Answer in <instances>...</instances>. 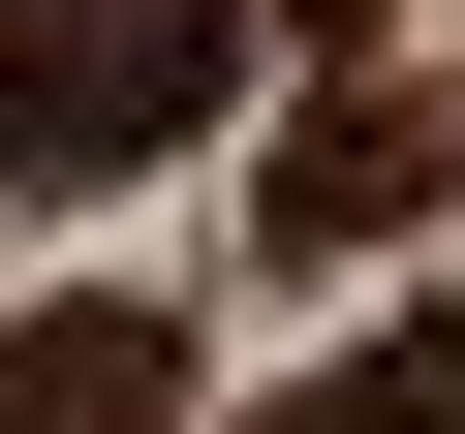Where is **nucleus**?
Segmentation results:
<instances>
[{
	"instance_id": "1",
	"label": "nucleus",
	"mask_w": 465,
	"mask_h": 434,
	"mask_svg": "<svg viewBox=\"0 0 465 434\" xmlns=\"http://www.w3.org/2000/svg\"><path fill=\"white\" fill-rule=\"evenodd\" d=\"M217 94H249V0H0V186L186 155Z\"/></svg>"
},
{
	"instance_id": "2",
	"label": "nucleus",
	"mask_w": 465,
	"mask_h": 434,
	"mask_svg": "<svg viewBox=\"0 0 465 434\" xmlns=\"http://www.w3.org/2000/svg\"><path fill=\"white\" fill-rule=\"evenodd\" d=\"M0 434H186V311H155V280L0 311Z\"/></svg>"
},
{
	"instance_id": "3",
	"label": "nucleus",
	"mask_w": 465,
	"mask_h": 434,
	"mask_svg": "<svg viewBox=\"0 0 465 434\" xmlns=\"http://www.w3.org/2000/svg\"><path fill=\"white\" fill-rule=\"evenodd\" d=\"M434 186H465V124H434V63H403V94H311V124H280V249H403Z\"/></svg>"
},
{
	"instance_id": "4",
	"label": "nucleus",
	"mask_w": 465,
	"mask_h": 434,
	"mask_svg": "<svg viewBox=\"0 0 465 434\" xmlns=\"http://www.w3.org/2000/svg\"><path fill=\"white\" fill-rule=\"evenodd\" d=\"M280 434H465V280H434V311H403V341H372V372H311V403H280Z\"/></svg>"
},
{
	"instance_id": "5",
	"label": "nucleus",
	"mask_w": 465,
	"mask_h": 434,
	"mask_svg": "<svg viewBox=\"0 0 465 434\" xmlns=\"http://www.w3.org/2000/svg\"><path fill=\"white\" fill-rule=\"evenodd\" d=\"M249 32H311V63H372V32H403V0H249Z\"/></svg>"
}]
</instances>
